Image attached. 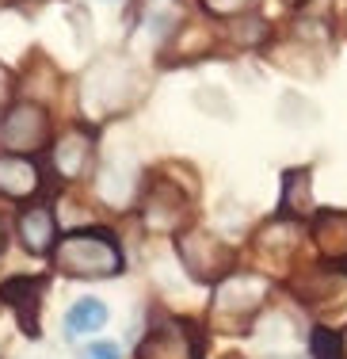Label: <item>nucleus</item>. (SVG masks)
Masks as SVG:
<instances>
[{
    "label": "nucleus",
    "mask_w": 347,
    "mask_h": 359,
    "mask_svg": "<svg viewBox=\"0 0 347 359\" xmlns=\"http://www.w3.org/2000/svg\"><path fill=\"white\" fill-rule=\"evenodd\" d=\"M54 264L69 279H111L126 268V256L107 229H80L54 245Z\"/></svg>",
    "instance_id": "f257e3e1"
},
{
    "label": "nucleus",
    "mask_w": 347,
    "mask_h": 359,
    "mask_svg": "<svg viewBox=\"0 0 347 359\" xmlns=\"http://www.w3.org/2000/svg\"><path fill=\"white\" fill-rule=\"evenodd\" d=\"M271 298V283L264 276H225L222 283L214 287V321L222 329H244Z\"/></svg>",
    "instance_id": "f03ea898"
},
{
    "label": "nucleus",
    "mask_w": 347,
    "mask_h": 359,
    "mask_svg": "<svg viewBox=\"0 0 347 359\" xmlns=\"http://www.w3.org/2000/svg\"><path fill=\"white\" fill-rule=\"evenodd\" d=\"M176 249H180V260L183 268H187L191 279H199V283H222L225 276H233V264L236 256L233 249L222 241V237H214L210 229H187V233L176 237Z\"/></svg>",
    "instance_id": "7ed1b4c3"
},
{
    "label": "nucleus",
    "mask_w": 347,
    "mask_h": 359,
    "mask_svg": "<svg viewBox=\"0 0 347 359\" xmlns=\"http://www.w3.org/2000/svg\"><path fill=\"white\" fill-rule=\"evenodd\" d=\"M46 142H50V115L42 104L23 100V104H12L8 115L0 118V145L8 153H15V157H27V153L42 149Z\"/></svg>",
    "instance_id": "20e7f679"
},
{
    "label": "nucleus",
    "mask_w": 347,
    "mask_h": 359,
    "mask_svg": "<svg viewBox=\"0 0 347 359\" xmlns=\"http://www.w3.org/2000/svg\"><path fill=\"white\" fill-rule=\"evenodd\" d=\"M138 359H199V344L180 321H160L138 344Z\"/></svg>",
    "instance_id": "39448f33"
},
{
    "label": "nucleus",
    "mask_w": 347,
    "mask_h": 359,
    "mask_svg": "<svg viewBox=\"0 0 347 359\" xmlns=\"http://www.w3.org/2000/svg\"><path fill=\"white\" fill-rule=\"evenodd\" d=\"M42 294H46V279H38V276H31V279L15 276V279H8V283H0V298L15 310L23 332H31V337H38V302H42Z\"/></svg>",
    "instance_id": "423d86ee"
},
{
    "label": "nucleus",
    "mask_w": 347,
    "mask_h": 359,
    "mask_svg": "<svg viewBox=\"0 0 347 359\" xmlns=\"http://www.w3.org/2000/svg\"><path fill=\"white\" fill-rule=\"evenodd\" d=\"M15 233H20L23 249L31 256H46L54 252L57 245V222H54V210L46 207V203H35V207L20 210V218H15Z\"/></svg>",
    "instance_id": "0eeeda50"
},
{
    "label": "nucleus",
    "mask_w": 347,
    "mask_h": 359,
    "mask_svg": "<svg viewBox=\"0 0 347 359\" xmlns=\"http://www.w3.org/2000/svg\"><path fill=\"white\" fill-rule=\"evenodd\" d=\"M309 233H313V245L320 249V256L347 271V210H320L313 218Z\"/></svg>",
    "instance_id": "6e6552de"
},
{
    "label": "nucleus",
    "mask_w": 347,
    "mask_h": 359,
    "mask_svg": "<svg viewBox=\"0 0 347 359\" xmlns=\"http://www.w3.org/2000/svg\"><path fill=\"white\" fill-rule=\"evenodd\" d=\"M38 191H42V168L35 165V157L4 153L0 157V195H8V199H35Z\"/></svg>",
    "instance_id": "1a4fd4ad"
},
{
    "label": "nucleus",
    "mask_w": 347,
    "mask_h": 359,
    "mask_svg": "<svg viewBox=\"0 0 347 359\" xmlns=\"http://www.w3.org/2000/svg\"><path fill=\"white\" fill-rule=\"evenodd\" d=\"M92 130H80V126H73V130H65L62 138L54 142V172L62 180H77L84 176V168H88L92 161Z\"/></svg>",
    "instance_id": "9d476101"
},
{
    "label": "nucleus",
    "mask_w": 347,
    "mask_h": 359,
    "mask_svg": "<svg viewBox=\"0 0 347 359\" xmlns=\"http://www.w3.org/2000/svg\"><path fill=\"white\" fill-rule=\"evenodd\" d=\"M146 222L153 229H176L183 222V195L172 191L168 184L153 187V195L146 203Z\"/></svg>",
    "instance_id": "9b49d317"
},
{
    "label": "nucleus",
    "mask_w": 347,
    "mask_h": 359,
    "mask_svg": "<svg viewBox=\"0 0 347 359\" xmlns=\"http://www.w3.org/2000/svg\"><path fill=\"white\" fill-rule=\"evenodd\" d=\"M309 168H290L283 176V218H306L313 210V191H309Z\"/></svg>",
    "instance_id": "f8f14e48"
},
{
    "label": "nucleus",
    "mask_w": 347,
    "mask_h": 359,
    "mask_svg": "<svg viewBox=\"0 0 347 359\" xmlns=\"http://www.w3.org/2000/svg\"><path fill=\"white\" fill-rule=\"evenodd\" d=\"M104 325H107V306L99 302V298H80V302L65 313V329H69L73 337H88V332L104 329Z\"/></svg>",
    "instance_id": "ddd939ff"
},
{
    "label": "nucleus",
    "mask_w": 347,
    "mask_h": 359,
    "mask_svg": "<svg viewBox=\"0 0 347 359\" xmlns=\"http://www.w3.org/2000/svg\"><path fill=\"white\" fill-rule=\"evenodd\" d=\"M309 352H313V359H347V344L340 332H332V329H313Z\"/></svg>",
    "instance_id": "4468645a"
},
{
    "label": "nucleus",
    "mask_w": 347,
    "mask_h": 359,
    "mask_svg": "<svg viewBox=\"0 0 347 359\" xmlns=\"http://www.w3.org/2000/svg\"><path fill=\"white\" fill-rule=\"evenodd\" d=\"M202 8H206L214 20H233V15L248 12L252 0H202Z\"/></svg>",
    "instance_id": "2eb2a0df"
},
{
    "label": "nucleus",
    "mask_w": 347,
    "mask_h": 359,
    "mask_svg": "<svg viewBox=\"0 0 347 359\" xmlns=\"http://www.w3.org/2000/svg\"><path fill=\"white\" fill-rule=\"evenodd\" d=\"M80 359H122V352L111 340H92V344L80 348Z\"/></svg>",
    "instance_id": "dca6fc26"
},
{
    "label": "nucleus",
    "mask_w": 347,
    "mask_h": 359,
    "mask_svg": "<svg viewBox=\"0 0 347 359\" xmlns=\"http://www.w3.org/2000/svg\"><path fill=\"white\" fill-rule=\"evenodd\" d=\"M0 256H4V229H0Z\"/></svg>",
    "instance_id": "f3484780"
}]
</instances>
